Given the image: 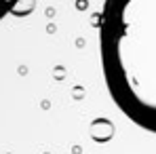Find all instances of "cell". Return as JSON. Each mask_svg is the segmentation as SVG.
<instances>
[{
  "mask_svg": "<svg viewBox=\"0 0 156 154\" xmlns=\"http://www.w3.org/2000/svg\"><path fill=\"white\" fill-rule=\"evenodd\" d=\"M99 57L110 97L156 135V0H108L99 15Z\"/></svg>",
  "mask_w": 156,
  "mask_h": 154,
  "instance_id": "obj_1",
  "label": "cell"
},
{
  "mask_svg": "<svg viewBox=\"0 0 156 154\" xmlns=\"http://www.w3.org/2000/svg\"><path fill=\"white\" fill-rule=\"evenodd\" d=\"M11 9H13V4H11V2H0V19H2Z\"/></svg>",
  "mask_w": 156,
  "mask_h": 154,
  "instance_id": "obj_2",
  "label": "cell"
}]
</instances>
